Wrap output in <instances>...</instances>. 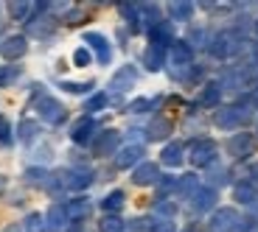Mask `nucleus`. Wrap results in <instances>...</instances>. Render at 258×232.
Segmentation results:
<instances>
[{"label": "nucleus", "instance_id": "obj_1", "mask_svg": "<svg viewBox=\"0 0 258 232\" xmlns=\"http://www.w3.org/2000/svg\"><path fill=\"white\" fill-rule=\"evenodd\" d=\"M37 112L45 118L48 123H62L64 118H68V109H64L56 98H48V95L45 98H37Z\"/></svg>", "mask_w": 258, "mask_h": 232}, {"label": "nucleus", "instance_id": "obj_2", "mask_svg": "<svg viewBox=\"0 0 258 232\" xmlns=\"http://www.w3.org/2000/svg\"><path fill=\"white\" fill-rule=\"evenodd\" d=\"M188 157H191L194 165H208V162L216 157V146H213V140H205V137H202V140H197L191 149H188Z\"/></svg>", "mask_w": 258, "mask_h": 232}, {"label": "nucleus", "instance_id": "obj_3", "mask_svg": "<svg viewBox=\"0 0 258 232\" xmlns=\"http://www.w3.org/2000/svg\"><path fill=\"white\" fill-rule=\"evenodd\" d=\"M118 140H121V135L118 132H104L101 137L96 140V146H93V151H96V157H110L112 151L118 149Z\"/></svg>", "mask_w": 258, "mask_h": 232}, {"label": "nucleus", "instance_id": "obj_4", "mask_svg": "<svg viewBox=\"0 0 258 232\" xmlns=\"http://www.w3.org/2000/svg\"><path fill=\"white\" fill-rule=\"evenodd\" d=\"M135 78H138V73H135V67H132V65L121 67V70H118V76L112 78L110 90H112V92H126L129 87H132V84H135Z\"/></svg>", "mask_w": 258, "mask_h": 232}, {"label": "nucleus", "instance_id": "obj_5", "mask_svg": "<svg viewBox=\"0 0 258 232\" xmlns=\"http://www.w3.org/2000/svg\"><path fill=\"white\" fill-rule=\"evenodd\" d=\"M0 53H3L6 59H17V56H23V53H26V37L14 34V37L3 39V42H0Z\"/></svg>", "mask_w": 258, "mask_h": 232}, {"label": "nucleus", "instance_id": "obj_6", "mask_svg": "<svg viewBox=\"0 0 258 232\" xmlns=\"http://www.w3.org/2000/svg\"><path fill=\"white\" fill-rule=\"evenodd\" d=\"M227 149H230L233 157H247L252 149H255V137L252 135H236L230 143H227Z\"/></svg>", "mask_w": 258, "mask_h": 232}, {"label": "nucleus", "instance_id": "obj_7", "mask_svg": "<svg viewBox=\"0 0 258 232\" xmlns=\"http://www.w3.org/2000/svg\"><path fill=\"white\" fill-rule=\"evenodd\" d=\"M132 182H135V185H155L157 182V165L155 162H141V168H135V174H132Z\"/></svg>", "mask_w": 258, "mask_h": 232}, {"label": "nucleus", "instance_id": "obj_8", "mask_svg": "<svg viewBox=\"0 0 258 232\" xmlns=\"http://www.w3.org/2000/svg\"><path fill=\"white\" fill-rule=\"evenodd\" d=\"M64 224H68V213H64V207H51L45 215V229L48 232H62Z\"/></svg>", "mask_w": 258, "mask_h": 232}, {"label": "nucleus", "instance_id": "obj_9", "mask_svg": "<svg viewBox=\"0 0 258 232\" xmlns=\"http://www.w3.org/2000/svg\"><path fill=\"white\" fill-rule=\"evenodd\" d=\"M213 204H216V190H213V187H200V190L194 193V210L205 213Z\"/></svg>", "mask_w": 258, "mask_h": 232}, {"label": "nucleus", "instance_id": "obj_10", "mask_svg": "<svg viewBox=\"0 0 258 232\" xmlns=\"http://www.w3.org/2000/svg\"><path fill=\"white\" fill-rule=\"evenodd\" d=\"M138 160H143V149H141V146H126V149L118 151L115 165L118 168H129V165H135Z\"/></svg>", "mask_w": 258, "mask_h": 232}, {"label": "nucleus", "instance_id": "obj_11", "mask_svg": "<svg viewBox=\"0 0 258 232\" xmlns=\"http://www.w3.org/2000/svg\"><path fill=\"white\" fill-rule=\"evenodd\" d=\"M236 123H241V109L239 106H227V109H222L219 115H216V126H219V129H233Z\"/></svg>", "mask_w": 258, "mask_h": 232}, {"label": "nucleus", "instance_id": "obj_12", "mask_svg": "<svg viewBox=\"0 0 258 232\" xmlns=\"http://www.w3.org/2000/svg\"><path fill=\"white\" fill-rule=\"evenodd\" d=\"M146 135H149V140H166V137L171 135V123H168L166 118H155V121L149 123Z\"/></svg>", "mask_w": 258, "mask_h": 232}, {"label": "nucleus", "instance_id": "obj_13", "mask_svg": "<svg viewBox=\"0 0 258 232\" xmlns=\"http://www.w3.org/2000/svg\"><path fill=\"white\" fill-rule=\"evenodd\" d=\"M84 39H87V45H93L98 51V59H101L104 65H107V62H110V45H107V39L101 37V34H84Z\"/></svg>", "mask_w": 258, "mask_h": 232}, {"label": "nucleus", "instance_id": "obj_14", "mask_svg": "<svg viewBox=\"0 0 258 232\" xmlns=\"http://www.w3.org/2000/svg\"><path fill=\"white\" fill-rule=\"evenodd\" d=\"M168 56H171V62H174V65H188V62H191V56H194V51H191V45H188V42H174Z\"/></svg>", "mask_w": 258, "mask_h": 232}, {"label": "nucleus", "instance_id": "obj_15", "mask_svg": "<svg viewBox=\"0 0 258 232\" xmlns=\"http://www.w3.org/2000/svg\"><path fill=\"white\" fill-rule=\"evenodd\" d=\"M233 199L239 201V204H250V201H255V185H250V182H239V185L233 187Z\"/></svg>", "mask_w": 258, "mask_h": 232}, {"label": "nucleus", "instance_id": "obj_16", "mask_svg": "<svg viewBox=\"0 0 258 232\" xmlns=\"http://www.w3.org/2000/svg\"><path fill=\"white\" fill-rule=\"evenodd\" d=\"M64 182H68V187L82 190V187H87L93 182V174L90 171H71V174H64Z\"/></svg>", "mask_w": 258, "mask_h": 232}, {"label": "nucleus", "instance_id": "obj_17", "mask_svg": "<svg viewBox=\"0 0 258 232\" xmlns=\"http://www.w3.org/2000/svg\"><path fill=\"white\" fill-rule=\"evenodd\" d=\"M163 59H166V48L152 45V48L146 51V56H143V65H146L149 70H157V67L163 65Z\"/></svg>", "mask_w": 258, "mask_h": 232}, {"label": "nucleus", "instance_id": "obj_18", "mask_svg": "<svg viewBox=\"0 0 258 232\" xmlns=\"http://www.w3.org/2000/svg\"><path fill=\"white\" fill-rule=\"evenodd\" d=\"M93 118H84V121H79L76 126H73V140L76 143H87L90 140V135H93Z\"/></svg>", "mask_w": 258, "mask_h": 232}, {"label": "nucleus", "instance_id": "obj_19", "mask_svg": "<svg viewBox=\"0 0 258 232\" xmlns=\"http://www.w3.org/2000/svg\"><path fill=\"white\" fill-rule=\"evenodd\" d=\"M160 160L166 162V165H180V162H182V146H180V143H168L166 149H163Z\"/></svg>", "mask_w": 258, "mask_h": 232}, {"label": "nucleus", "instance_id": "obj_20", "mask_svg": "<svg viewBox=\"0 0 258 232\" xmlns=\"http://www.w3.org/2000/svg\"><path fill=\"white\" fill-rule=\"evenodd\" d=\"M236 221V213H233L230 207L227 210H219V213L213 215V221H211V229H216V232H222V229H227V226Z\"/></svg>", "mask_w": 258, "mask_h": 232}, {"label": "nucleus", "instance_id": "obj_21", "mask_svg": "<svg viewBox=\"0 0 258 232\" xmlns=\"http://www.w3.org/2000/svg\"><path fill=\"white\" fill-rule=\"evenodd\" d=\"M171 39V26H166V23H160V26L152 28V45H160L166 48V42Z\"/></svg>", "mask_w": 258, "mask_h": 232}, {"label": "nucleus", "instance_id": "obj_22", "mask_svg": "<svg viewBox=\"0 0 258 232\" xmlns=\"http://www.w3.org/2000/svg\"><path fill=\"white\" fill-rule=\"evenodd\" d=\"M121 204H123V193H121V190H115V193H110L107 199L101 201V207L107 210V213H115V210H121Z\"/></svg>", "mask_w": 258, "mask_h": 232}, {"label": "nucleus", "instance_id": "obj_23", "mask_svg": "<svg viewBox=\"0 0 258 232\" xmlns=\"http://www.w3.org/2000/svg\"><path fill=\"white\" fill-rule=\"evenodd\" d=\"M202 106H213V103L219 101V84H208L205 90H202Z\"/></svg>", "mask_w": 258, "mask_h": 232}, {"label": "nucleus", "instance_id": "obj_24", "mask_svg": "<svg viewBox=\"0 0 258 232\" xmlns=\"http://www.w3.org/2000/svg\"><path fill=\"white\" fill-rule=\"evenodd\" d=\"M168 12H171V17H174V20H188V17H191V12H194V6H191V3H171Z\"/></svg>", "mask_w": 258, "mask_h": 232}, {"label": "nucleus", "instance_id": "obj_25", "mask_svg": "<svg viewBox=\"0 0 258 232\" xmlns=\"http://www.w3.org/2000/svg\"><path fill=\"white\" fill-rule=\"evenodd\" d=\"M87 201L84 199H79V201H73V204H68V210H64V213H68V218H82V215H87Z\"/></svg>", "mask_w": 258, "mask_h": 232}, {"label": "nucleus", "instance_id": "obj_26", "mask_svg": "<svg viewBox=\"0 0 258 232\" xmlns=\"http://www.w3.org/2000/svg\"><path fill=\"white\" fill-rule=\"evenodd\" d=\"M37 132H39V126L34 121H23L20 123V140H31V137H37Z\"/></svg>", "mask_w": 258, "mask_h": 232}, {"label": "nucleus", "instance_id": "obj_27", "mask_svg": "<svg viewBox=\"0 0 258 232\" xmlns=\"http://www.w3.org/2000/svg\"><path fill=\"white\" fill-rule=\"evenodd\" d=\"M59 87H62V90H68V92H87L93 84L90 81H59Z\"/></svg>", "mask_w": 258, "mask_h": 232}, {"label": "nucleus", "instance_id": "obj_28", "mask_svg": "<svg viewBox=\"0 0 258 232\" xmlns=\"http://www.w3.org/2000/svg\"><path fill=\"white\" fill-rule=\"evenodd\" d=\"M197 185H200V182H197V176H182V179H180V193H197V190H200V187H197Z\"/></svg>", "mask_w": 258, "mask_h": 232}, {"label": "nucleus", "instance_id": "obj_29", "mask_svg": "<svg viewBox=\"0 0 258 232\" xmlns=\"http://www.w3.org/2000/svg\"><path fill=\"white\" fill-rule=\"evenodd\" d=\"M26 229H28V232H42V229H45V221H42V215H37V213L28 215V218H26Z\"/></svg>", "mask_w": 258, "mask_h": 232}, {"label": "nucleus", "instance_id": "obj_30", "mask_svg": "<svg viewBox=\"0 0 258 232\" xmlns=\"http://www.w3.org/2000/svg\"><path fill=\"white\" fill-rule=\"evenodd\" d=\"M121 229H123L121 218H110V215H107V218L101 221V232H121Z\"/></svg>", "mask_w": 258, "mask_h": 232}, {"label": "nucleus", "instance_id": "obj_31", "mask_svg": "<svg viewBox=\"0 0 258 232\" xmlns=\"http://www.w3.org/2000/svg\"><path fill=\"white\" fill-rule=\"evenodd\" d=\"M17 78V67H0V87H6Z\"/></svg>", "mask_w": 258, "mask_h": 232}, {"label": "nucleus", "instance_id": "obj_32", "mask_svg": "<svg viewBox=\"0 0 258 232\" xmlns=\"http://www.w3.org/2000/svg\"><path fill=\"white\" fill-rule=\"evenodd\" d=\"M104 106H107V95H96V98H90V101L84 103V109H87V112L104 109Z\"/></svg>", "mask_w": 258, "mask_h": 232}, {"label": "nucleus", "instance_id": "obj_33", "mask_svg": "<svg viewBox=\"0 0 258 232\" xmlns=\"http://www.w3.org/2000/svg\"><path fill=\"white\" fill-rule=\"evenodd\" d=\"M9 12H12V17H26L28 12H31V6L28 3H9Z\"/></svg>", "mask_w": 258, "mask_h": 232}, {"label": "nucleus", "instance_id": "obj_34", "mask_svg": "<svg viewBox=\"0 0 258 232\" xmlns=\"http://www.w3.org/2000/svg\"><path fill=\"white\" fill-rule=\"evenodd\" d=\"M211 53H213V56H225V53H227V37H219V39H213V45H211Z\"/></svg>", "mask_w": 258, "mask_h": 232}, {"label": "nucleus", "instance_id": "obj_35", "mask_svg": "<svg viewBox=\"0 0 258 232\" xmlns=\"http://www.w3.org/2000/svg\"><path fill=\"white\" fill-rule=\"evenodd\" d=\"M73 65H76V67H87V65H90V51H76V53H73Z\"/></svg>", "mask_w": 258, "mask_h": 232}, {"label": "nucleus", "instance_id": "obj_36", "mask_svg": "<svg viewBox=\"0 0 258 232\" xmlns=\"http://www.w3.org/2000/svg\"><path fill=\"white\" fill-rule=\"evenodd\" d=\"M26 179H28V182H45V171H39V168H28V171H26Z\"/></svg>", "mask_w": 258, "mask_h": 232}, {"label": "nucleus", "instance_id": "obj_37", "mask_svg": "<svg viewBox=\"0 0 258 232\" xmlns=\"http://www.w3.org/2000/svg\"><path fill=\"white\" fill-rule=\"evenodd\" d=\"M0 143H12V132H9V123L0 118Z\"/></svg>", "mask_w": 258, "mask_h": 232}, {"label": "nucleus", "instance_id": "obj_38", "mask_svg": "<svg viewBox=\"0 0 258 232\" xmlns=\"http://www.w3.org/2000/svg\"><path fill=\"white\" fill-rule=\"evenodd\" d=\"M141 14H143V17H146V20H152V23H155V20L160 17V12H157L155 6H143V9H141Z\"/></svg>", "mask_w": 258, "mask_h": 232}, {"label": "nucleus", "instance_id": "obj_39", "mask_svg": "<svg viewBox=\"0 0 258 232\" xmlns=\"http://www.w3.org/2000/svg\"><path fill=\"white\" fill-rule=\"evenodd\" d=\"M171 187H174V179H171V176H166V179H160V193H168Z\"/></svg>", "mask_w": 258, "mask_h": 232}, {"label": "nucleus", "instance_id": "obj_40", "mask_svg": "<svg viewBox=\"0 0 258 232\" xmlns=\"http://www.w3.org/2000/svg\"><path fill=\"white\" fill-rule=\"evenodd\" d=\"M143 109H149V101H135L132 103V112H143Z\"/></svg>", "mask_w": 258, "mask_h": 232}, {"label": "nucleus", "instance_id": "obj_41", "mask_svg": "<svg viewBox=\"0 0 258 232\" xmlns=\"http://www.w3.org/2000/svg\"><path fill=\"white\" fill-rule=\"evenodd\" d=\"M155 232H174V226H171V224L166 221V224H157V226H155Z\"/></svg>", "mask_w": 258, "mask_h": 232}, {"label": "nucleus", "instance_id": "obj_42", "mask_svg": "<svg viewBox=\"0 0 258 232\" xmlns=\"http://www.w3.org/2000/svg\"><path fill=\"white\" fill-rule=\"evenodd\" d=\"M160 210H163L166 215H171V213H174V207H171V204H160Z\"/></svg>", "mask_w": 258, "mask_h": 232}, {"label": "nucleus", "instance_id": "obj_43", "mask_svg": "<svg viewBox=\"0 0 258 232\" xmlns=\"http://www.w3.org/2000/svg\"><path fill=\"white\" fill-rule=\"evenodd\" d=\"M6 232H23V229H20V226H9Z\"/></svg>", "mask_w": 258, "mask_h": 232}, {"label": "nucleus", "instance_id": "obj_44", "mask_svg": "<svg viewBox=\"0 0 258 232\" xmlns=\"http://www.w3.org/2000/svg\"><path fill=\"white\" fill-rule=\"evenodd\" d=\"M252 174H255V176H258V162H255V165H252Z\"/></svg>", "mask_w": 258, "mask_h": 232}, {"label": "nucleus", "instance_id": "obj_45", "mask_svg": "<svg viewBox=\"0 0 258 232\" xmlns=\"http://www.w3.org/2000/svg\"><path fill=\"white\" fill-rule=\"evenodd\" d=\"M255 135H258V123H255Z\"/></svg>", "mask_w": 258, "mask_h": 232}, {"label": "nucleus", "instance_id": "obj_46", "mask_svg": "<svg viewBox=\"0 0 258 232\" xmlns=\"http://www.w3.org/2000/svg\"><path fill=\"white\" fill-rule=\"evenodd\" d=\"M255 31H258V23H255Z\"/></svg>", "mask_w": 258, "mask_h": 232}]
</instances>
